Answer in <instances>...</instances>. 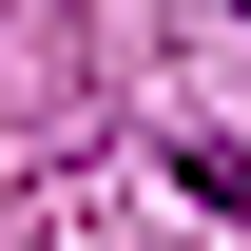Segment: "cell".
I'll return each instance as SVG.
<instances>
[{
    "mask_svg": "<svg viewBox=\"0 0 251 251\" xmlns=\"http://www.w3.org/2000/svg\"><path fill=\"white\" fill-rule=\"evenodd\" d=\"M193 193H213V213H251V135H193V155H174Z\"/></svg>",
    "mask_w": 251,
    "mask_h": 251,
    "instance_id": "1",
    "label": "cell"
}]
</instances>
